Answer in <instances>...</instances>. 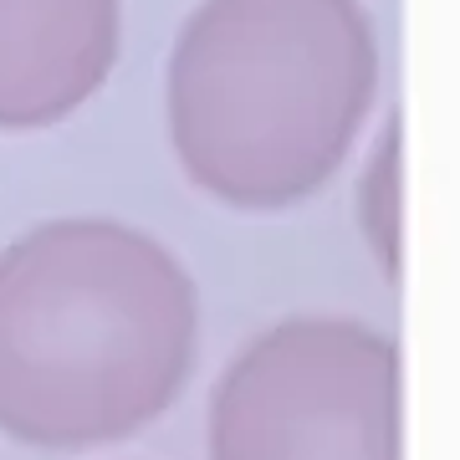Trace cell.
I'll use <instances>...</instances> for the list:
<instances>
[{
  "instance_id": "1",
  "label": "cell",
  "mask_w": 460,
  "mask_h": 460,
  "mask_svg": "<svg viewBox=\"0 0 460 460\" xmlns=\"http://www.w3.org/2000/svg\"><path fill=\"white\" fill-rule=\"evenodd\" d=\"M199 287L118 215H51L0 246V435L83 456L159 425L195 378Z\"/></svg>"
},
{
  "instance_id": "2",
  "label": "cell",
  "mask_w": 460,
  "mask_h": 460,
  "mask_svg": "<svg viewBox=\"0 0 460 460\" xmlns=\"http://www.w3.org/2000/svg\"><path fill=\"white\" fill-rule=\"evenodd\" d=\"M384 57L363 0H199L164 66L174 164L235 215H281L348 169Z\"/></svg>"
},
{
  "instance_id": "3",
  "label": "cell",
  "mask_w": 460,
  "mask_h": 460,
  "mask_svg": "<svg viewBox=\"0 0 460 460\" xmlns=\"http://www.w3.org/2000/svg\"><path fill=\"white\" fill-rule=\"evenodd\" d=\"M205 460H404V353L353 313L251 332L205 399Z\"/></svg>"
},
{
  "instance_id": "4",
  "label": "cell",
  "mask_w": 460,
  "mask_h": 460,
  "mask_svg": "<svg viewBox=\"0 0 460 460\" xmlns=\"http://www.w3.org/2000/svg\"><path fill=\"white\" fill-rule=\"evenodd\" d=\"M123 51V0H0V133H41L98 98Z\"/></svg>"
},
{
  "instance_id": "5",
  "label": "cell",
  "mask_w": 460,
  "mask_h": 460,
  "mask_svg": "<svg viewBox=\"0 0 460 460\" xmlns=\"http://www.w3.org/2000/svg\"><path fill=\"white\" fill-rule=\"evenodd\" d=\"M353 215L374 266L399 281L404 271V123L399 118H389V128L378 133L363 159L353 184Z\"/></svg>"
}]
</instances>
